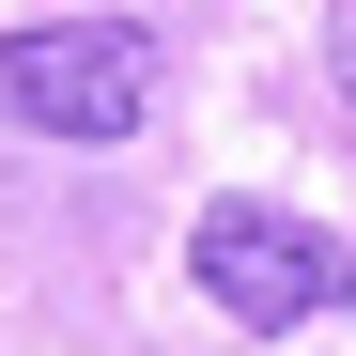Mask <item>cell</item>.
Instances as JSON below:
<instances>
[{
  "mask_svg": "<svg viewBox=\"0 0 356 356\" xmlns=\"http://www.w3.org/2000/svg\"><path fill=\"white\" fill-rule=\"evenodd\" d=\"M0 124L16 140H140L155 124V31L140 16H47V31H0Z\"/></svg>",
  "mask_w": 356,
  "mask_h": 356,
  "instance_id": "cell-1",
  "label": "cell"
},
{
  "mask_svg": "<svg viewBox=\"0 0 356 356\" xmlns=\"http://www.w3.org/2000/svg\"><path fill=\"white\" fill-rule=\"evenodd\" d=\"M186 279H202V310H232V325H325V310H356V248L325 217L264 202V186H217L186 217Z\"/></svg>",
  "mask_w": 356,
  "mask_h": 356,
  "instance_id": "cell-2",
  "label": "cell"
},
{
  "mask_svg": "<svg viewBox=\"0 0 356 356\" xmlns=\"http://www.w3.org/2000/svg\"><path fill=\"white\" fill-rule=\"evenodd\" d=\"M325 78L356 93V0H341V16H325Z\"/></svg>",
  "mask_w": 356,
  "mask_h": 356,
  "instance_id": "cell-3",
  "label": "cell"
}]
</instances>
